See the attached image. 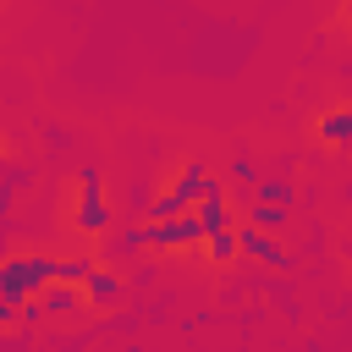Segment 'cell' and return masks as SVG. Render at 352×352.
Instances as JSON below:
<instances>
[{
	"label": "cell",
	"instance_id": "3",
	"mask_svg": "<svg viewBox=\"0 0 352 352\" xmlns=\"http://www.w3.org/2000/svg\"><path fill=\"white\" fill-rule=\"evenodd\" d=\"M72 226L82 236H110L116 231V204H110V187H104L99 165H82L77 182H72Z\"/></svg>",
	"mask_w": 352,
	"mask_h": 352
},
{
	"label": "cell",
	"instance_id": "11",
	"mask_svg": "<svg viewBox=\"0 0 352 352\" xmlns=\"http://www.w3.org/2000/svg\"><path fill=\"white\" fill-rule=\"evenodd\" d=\"M16 187H28V170L6 165V148H0V214L11 209V192H16Z\"/></svg>",
	"mask_w": 352,
	"mask_h": 352
},
{
	"label": "cell",
	"instance_id": "8",
	"mask_svg": "<svg viewBox=\"0 0 352 352\" xmlns=\"http://www.w3.org/2000/svg\"><path fill=\"white\" fill-rule=\"evenodd\" d=\"M77 292H82V302H88V308H104V302H116V297H121V275H110L104 264H94V270H88V280H82Z\"/></svg>",
	"mask_w": 352,
	"mask_h": 352
},
{
	"label": "cell",
	"instance_id": "1",
	"mask_svg": "<svg viewBox=\"0 0 352 352\" xmlns=\"http://www.w3.org/2000/svg\"><path fill=\"white\" fill-rule=\"evenodd\" d=\"M94 270V258H55V253H6L0 258V297L22 314V302H33L44 286H82Z\"/></svg>",
	"mask_w": 352,
	"mask_h": 352
},
{
	"label": "cell",
	"instance_id": "14",
	"mask_svg": "<svg viewBox=\"0 0 352 352\" xmlns=\"http://www.w3.org/2000/svg\"><path fill=\"white\" fill-rule=\"evenodd\" d=\"M11 319H22V314H16V308H11L6 297H0V324H11Z\"/></svg>",
	"mask_w": 352,
	"mask_h": 352
},
{
	"label": "cell",
	"instance_id": "10",
	"mask_svg": "<svg viewBox=\"0 0 352 352\" xmlns=\"http://www.w3.org/2000/svg\"><path fill=\"white\" fill-rule=\"evenodd\" d=\"M204 253H209V264H236V258H242V253H236V226L204 236Z\"/></svg>",
	"mask_w": 352,
	"mask_h": 352
},
{
	"label": "cell",
	"instance_id": "4",
	"mask_svg": "<svg viewBox=\"0 0 352 352\" xmlns=\"http://www.w3.org/2000/svg\"><path fill=\"white\" fill-rule=\"evenodd\" d=\"M220 176L209 170V160H182V170L170 176V187L165 192H154L148 198V209H143V220H170V214H192V204L214 187Z\"/></svg>",
	"mask_w": 352,
	"mask_h": 352
},
{
	"label": "cell",
	"instance_id": "15",
	"mask_svg": "<svg viewBox=\"0 0 352 352\" xmlns=\"http://www.w3.org/2000/svg\"><path fill=\"white\" fill-rule=\"evenodd\" d=\"M346 16H352V6H346Z\"/></svg>",
	"mask_w": 352,
	"mask_h": 352
},
{
	"label": "cell",
	"instance_id": "12",
	"mask_svg": "<svg viewBox=\"0 0 352 352\" xmlns=\"http://www.w3.org/2000/svg\"><path fill=\"white\" fill-rule=\"evenodd\" d=\"M248 220H253V226H264V231H286L292 209H275V204H253V209H248Z\"/></svg>",
	"mask_w": 352,
	"mask_h": 352
},
{
	"label": "cell",
	"instance_id": "6",
	"mask_svg": "<svg viewBox=\"0 0 352 352\" xmlns=\"http://www.w3.org/2000/svg\"><path fill=\"white\" fill-rule=\"evenodd\" d=\"M192 220L204 226V236H214V231L236 226V220H231V198H226V187H220V182H214V187H209V192L192 204Z\"/></svg>",
	"mask_w": 352,
	"mask_h": 352
},
{
	"label": "cell",
	"instance_id": "13",
	"mask_svg": "<svg viewBox=\"0 0 352 352\" xmlns=\"http://www.w3.org/2000/svg\"><path fill=\"white\" fill-rule=\"evenodd\" d=\"M231 182H242V187H253V182H258V176H253V160H248V154H236V160H231Z\"/></svg>",
	"mask_w": 352,
	"mask_h": 352
},
{
	"label": "cell",
	"instance_id": "9",
	"mask_svg": "<svg viewBox=\"0 0 352 352\" xmlns=\"http://www.w3.org/2000/svg\"><path fill=\"white\" fill-rule=\"evenodd\" d=\"M253 204L292 209V204H297V182H292V176H258V182H253Z\"/></svg>",
	"mask_w": 352,
	"mask_h": 352
},
{
	"label": "cell",
	"instance_id": "5",
	"mask_svg": "<svg viewBox=\"0 0 352 352\" xmlns=\"http://www.w3.org/2000/svg\"><path fill=\"white\" fill-rule=\"evenodd\" d=\"M236 253L253 258V264H270V270H286L292 264V253L280 248V236L264 231V226H253V220H236Z\"/></svg>",
	"mask_w": 352,
	"mask_h": 352
},
{
	"label": "cell",
	"instance_id": "2",
	"mask_svg": "<svg viewBox=\"0 0 352 352\" xmlns=\"http://www.w3.org/2000/svg\"><path fill=\"white\" fill-rule=\"evenodd\" d=\"M187 248H204V226L192 214H170V220H138V226H121L110 231V253H187Z\"/></svg>",
	"mask_w": 352,
	"mask_h": 352
},
{
	"label": "cell",
	"instance_id": "7",
	"mask_svg": "<svg viewBox=\"0 0 352 352\" xmlns=\"http://www.w3.org/2000/svg\"><path fill=\"white\" fill-rule=\"evenodd\" d=\"M314 138H319L324 148H352V104H330V110H319Z\"/></svg>",
	"mask_w": 352,
	"mask_h": 352
},
{
	"label": "cell",
	"instance_id": "16",
	"mask_svg": "<svg viewBox=\"0 0 352 352\" xmlns=\"http://www.w3.org/2000/svg\"><path fill=\"white\" fill-rule=\"evenodd\" d=\"M0 6H6V0H0Z\"/></svg>",
	"mask_w": 352,
	"mask_h": 352
}]
</instances>
